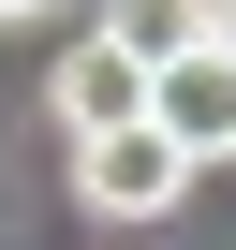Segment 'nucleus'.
<instances>
[{
    "label": "nucleus",
    "mask_w": 236,
    "mask_h": 250,
    "mask_svg": "<svg viewBox=\"0 0 236 250\" xmlns=\"http://www.w3.org/2000/svg\"><path fill=\"white\" fill-rule=\"evenodd\" d=\"M221 59H236V0H221Z\"/></svg>",
    "instance_id": "nucleus-5"
},
{
    "label": "nucleus",
    "mask_w": 236,
    "mask_h": 250,
    "mask_svg": "<svg viewBox=\"0 0 236 250\" xmlns=\"http://www.w3.org/2000/svg\"><path fill=\"white\" fill-rule=\"evenodd\" d=\"M0 15H45V0H0Z\"/></svg>",
    "instance_id": "nucleus-6"
},
{
    "label": "nucleus",
    "mask_w": 236,
    "mask_h": 250,
    "mask_svg": "<svg viewBox=\"0 0 236 250\" xmlns=\"http://www.w3.org/2000/svg\"><path fill=\"white\" fill-rule=\"evenodd\" d=\"M45 103H59V133H133V118H148V59L89 30V44L45 74Z\"/></svg>",
    "instance_id": "nucleus-3"
},
{
    "label": "nucleus",
    "mask_w": 236,
    "mask_h": 250,
    "mask_svg": "<svg viewBox=\"0 0 236 250\" xmlns=\"http://www.w3.org/2000/svg\"><path fill=\"white\" fill-rule=\"evenodd\" d=\"M74 191H89V221H163L177 191H192V147L177 133H74Z\"/></svg>",
    "instance_id": "nucleus-1"
},
{
    "label": "nucleus",
    "mask_w": 236,
    "mask_h": 250,
    "mask_svg": "<svg viewBox=\"0 0 236 250\" xmlns=\"http://www.w3.org/2000/svg\"><path fill=\"white\" fill-rule=\"evenodd\" d=\"M148 133H177L192 162H221V147H236V59H221V30H207L192 59H163V74H148Z\"/></svg>",
    "instance_id": "nucleus-2"
},
{
    "label": "nucleus",
    "mask_w": 236,
    "mask_h": 250,
    "mask_svg": "<svg viewBox=\"0 0 236 250\" xmlns=\"http://www.w3.org/2000/svg\"><path fill=\"white\" fill-rule=\"evenodd\" d=\"M207 30H221V0H103V44H133L148 74H163V59H192Z\"/></svg>",
    "instance_id": "nucleus-4"
}]
</instances>
